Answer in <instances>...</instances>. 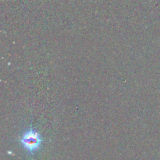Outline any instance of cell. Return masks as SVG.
I'll return each mask as SVG.
<instances>
[{"mask_svg":"<svg viewBox=\"0 0 160 160\" xmlns=\"http://www.w3.org/2000/svg\"><path fill=\"white\" fill-rule=\"evenodd\" d=\"M22 147L29 154H34L41 147L42 138L40 133L32 127H29L23 131L20 137Z\"/></svg>","mask_w":160,"mask_h":160,"instance_id":"6da1fadb","label":"cell"}]
</instances>
